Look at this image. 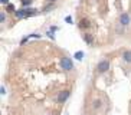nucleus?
<instances>
[{"label":"nucleus","mask_w":131,"mask_h":115,"mask_svg":"<svg viewBox=\"0 0 131 115\" xmlns=\"http://www.w3.org/2000/svg\"><path fill=\"white\" fill-rule=\"evenodd\" d=\"M38 13V10H35V9H20V10H16L15 12V15H16V17H19V19H23V17H29V16H33V15H36Z\"/></svg>","instance_id":"nucleus-1"},{"label":"nucleus","mask_w":131,"mask_h":115,"mask_svg":"<svg viewBox=\"0 0 131 115\" xmlns=\"http://www.w3.org/2000/svg\"><path fill=\"white\" fill-rule=\"evenodd\" d=\"M61 68L64 69V71H72L74 69V62H72V59L68 56H62L61 58Z\"/></svg>","instance_id":"nucleus-2"},{"label":"nucleus","mask_w":131,"mask_h":115,"mask_svg":"<svg viewBox=\"0 0 131 115\" xmlns=\"http://www.w3.org/2000/svg\"><path fill=\"white\" fill-rule=\"evenodd\" d=\"M108 69H109V60H108V59L99 60V63L97 65V72H98V74H105Z\"/></svg>","instance_id":"nucleus-3"},{"label":"nucleus","mask_w":131,"mask_h":115,"mask_svg":"<svg viewBox=\"0 0 131 115\" xmlns=\"http://www.w3.org/2000/svg\"><path fill=\"white\" fill-rule=\"evenodd\" d=\"M69 95H71V91L69 89H65V91H62V92H59V95H58V102H59V104H64L66 99L69 98Z\"/></svg>","instance_id":"nucleus-4"},{"label":"nucleus","mask_w":131,"mask_h":115,"mask_svg":"<svg viewBox=\"0 0 131 115\" xmlns=\"http://www.w3.org/2000/svg\"><path fill=\"white\" fill-rule=\"evenodd\" d=\"M131 22V17L128 13H123L121 16H120V25L121 26H128Z\"/></svg>","instance_id":"nucleus-5"},{"label":"nucleus","mask_w":131,"mask_h":115,"mask_svg":"<svg viewBox=\"0 0 131 115\" xmlns=\"http://www.w3.org/2000/svg\"><path fill=\"white\" fill-rule=\"evenodd\" d=\"M84 40L87 42L88 45H92V43H94V35H91V33H85V35H84Z\"/></svg>","instance_id":"nucleus-6"},{"label":"nucleus","mask_w":131,"mask_h":115,"mask_svg":"<svg viewBox=\"0 0 131 115\" xmlns=\"http://www.w3.org/2000/svg\"><path fill=\"white\" fill-rule=\"evenodd\" d=\"M123 60L131 63V50H125V52L123 53Z\"/></svg>","instance_id":"nucleus-7"},{"label":"nucleus","mask_w":131,"mask_h":115,"mask_svg":"<svg viewBox=\"0 0 131 115\" xmlns=\"http://www.w3.org/2000/svg\"><path fill=\"white\" fill-rule=\"evenodd\" d=\"M101 105H102L101 99H95V101H92V108H94V109H99Z\"/></svg>","instance_id":"nucleus-8"},{"label":"nucleus","mask_w":131,"mask_h":115,"mask_svg":"<svg viewBox=\"0 0 131 115\" xmlns=\"http://www.w3.org/2000/svg\"><path fill=\"white\" fill-rule=\"evenodd\" d=\"M89 20H87V19H84V20H81L79 22V27H89Z\"/></svg>","instance_id":"nucleus-9"},{"label":"nucleus","mask_w":131,"mask_h":115,"mask_svg":"<svg viewBox=\"0 0 131 115\" xmlns=\"http://www.w3.org/2000/svg\"><path fill=\"white\" fill-rule=\"evenodd\" d=\"M74 58H75V59H78V60H81L82 58H84V52H81V50H78V52H76V53L74 55Z\"/></svg>","instance_id":"nucleus-10"},{"label":"nucleus","mask_w":131,"mask_h":115,"mask_svg":"<svg viewBox=\"0 0 131 115\" xmlns=\"http://www.w3.org/2000/svg\"><path fill=\"white\" fill-rule=\"evenodd\" d=\"M22 4H23L25 7H27V6L32 4V0H22Z\"/></svg>","instance_id":"nucleus-11"},{"label":"nucleus","mask_w":131,"mask_h":115,"mask_svg":"<svg viewBox=\"0 0 131 115\" xmlns=\"http://www.w3.org/2000/svg\"><path fill=\"white\" fill-rule=\"evenodd\" d=\"M65 20H66V23H69V25L72 23V17H71V16H66V17H65Z\"/></svg>","instance_id":"nucleus-12"},{"label":"nucleus","mask_w":131,"mask_h":115,"mask_svg":"<svg viewBox=\"0 0 131 115\" xmlns=\"http://www.w3.org/2000/svg\"><path fill=\"white\" fill-rule=\"evenodd\" d=\"M7 10H9V12H12V10H13V12H16V10H15V6H13V4H9V6H7Z\"/></svg>","instance_id":"nucleus-13"},{"label":"nucleus","mask_w":131,"mask_h":115,"mask_svg":"<svg viewBox=\"0 0 131 115\" xmlns=\"http://www.w3.org/2000/svg\"><path fill=\"white\" fill-rule=\"evenodd\" d=\"M4 20H6V16H4V13H1V15H0V22L3 23Z\"/></svg>","instance_id":"nucleus-14"},{"label":"nucleus","mask_w":131,"mask_h":115,"mask_svg":"<svg viewBox=\"0 0 131 115\" xmlns=\"http://www.w3.org/2000/svg\"><path fill=\"white\" fill-rule=\"evenodd\" d=\"M0 1H1L3 4H7V3H9V0H0Z\"/></svg>","instance_id":"nucleus-15"},{"label":"nucleus","mask_w":131,"mask_h":115,"mask_svg":"<svg viewBox=\"0 0 131 115\" xmlns=\"http://www.w3.org/2000/svg\"><path fill=\"white\" fill-rule=\"evenodd\" d=\"M49 1H50V3H53V1H56V0H49Z\"/></svg>","instance_id":"nucleus-16"}]
</instances>
